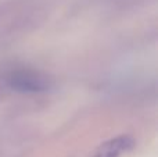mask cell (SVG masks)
Here are the masks:
<instances>
[{
  "instance_id": "cell-1",
  "label": "cell",
  "mask_w": 158,
  "mask_h": 157,
  "mask_svg": "<svg viewBox=\"0 0 158 157\" xmlns=\"http://www.w3.org/2000/svg\"><path fill=\"white\" fill-rule=\"evenodd\" d=\"M6 83L14 92L18 93H42L50 88V79L43 72L31 68L13 70L6 77Z\"/></svg>"
},
{
  "instance_id": "cell-2",
  "label": "cell",
  "mask_w": 158,
  "mask_h": 157,
  "mask_svg": "<svg viewBox=\"0 0 158 157\" xmlns=\"http://www.w3.org/2000/svg\"><path fill=\"white\" fill-rule=\"evenodd\" d=\"M135 147V139L128 135H121L110 139L94 150L92 157H121Z\"/></svg>"
}]
</instances>
